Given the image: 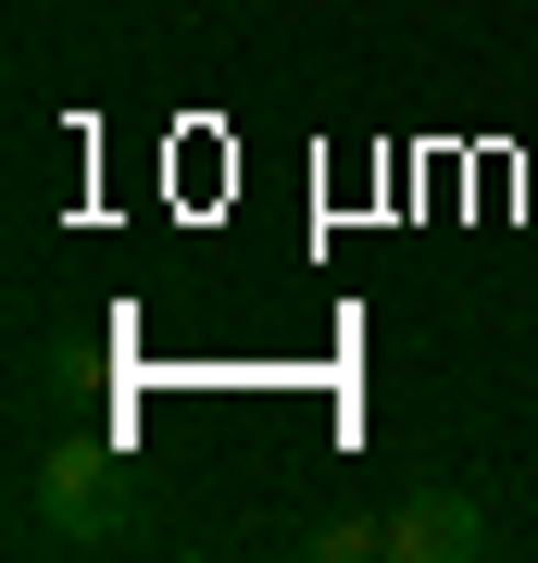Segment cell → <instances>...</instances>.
Here are the masks:
<instances>
[{
    "mask_svg": "<svg viewBox=\"0 0 538 563\" xmlns=\"http://www.w3.org/2000/svg\"><path fill=\"white\" fill-rule=\"evenodd\" d=\"M300 551L314 563H388V514H326V526H300Z\"/></svg>",
    "mask_w": 538,
    "mask_h": 563,
    "instance_id": "3",
    "label": "cell"
},
{
    "mask_svg": "<svg viewBox=\"0 0 538 563\" xmlns=\"http://www.w3.org/2000/svg\"><path fill=\"white\" fill-rule=\"evenodd\" d=\"M151 539V476L113 439H51L13 488V551H139Z\"/></svg>",
    "mask_w": 538,
    "mask_h": 563,
    "instance_id": "1",
    "label": "cell"
},
{
    "mask_svg": "<svg viewBox=\"0 0 538 563\" xmlns=\"http://www.w3.org/2000/svg\"><path fill=\"white\" fill-rule=\"evenodd\" d=\"M501 551L488 501H463V488H414V501H388V563H476Z\"/></svg>",
    "mask_w": 538,
    "mask_h": 563,
    "instance_id": "2",
    "label": "cell"
}]
</instances>
